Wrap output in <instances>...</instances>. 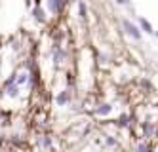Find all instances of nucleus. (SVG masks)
Masks as SVG:
<instances>
[{"instance_id":"nucleus-4","label":"nucleus","mask_w":158,"mask_h":152,"mask_svg":"<svg viewBox=\"0 0 158 152\" xmlns=\"http://www.w3.org/2000/svg\"><path fill=\"white\" fill-rule=\"evenodd\" d=\"M52 57H53V63H55V65H61V63L67 59V51L61 48V46L55 44L53 50H52Z\"/></svg>"},{"instance_id":"nucleus-1","label":"nucleus","mask_w":158,"mask_h":152,"mask_svg":"<svg viewBox=\"0 0 158 152\" xmlns=\"http://www.w3.org/2000/svg\"><path fill=\"white\" fill-rule=\"evenodd\" d=\"M122 27H124L128 36H131L133 40H141V31H139V27L135 25V23H131L130 19H122Z\"/></svg>"},{"instance_id":"nucleus-6","label":"nucleus","mask_w":158,"mask_h":152,"mask_svg":"<svg viewBox=\"0 0 158 152\" xmlns=\"http://www.w3.org/2000/svg\"><path fill=\"white\" fill-rule=\"evenodd\" d=\"M110 110H112V107H110L109 103H101V105H97L95 114H97V116H109V114H110Z\"/></svg>"},{"instance_id":"nucleus-2","label":"nucleus","mask_w":158,"mask_h":152,"mask_svg":"<svg viewBox=\"0 0 158 152\" xmlns=\"http://www.w3.org/2000/svg\"><path fill=\"white\" fill-rule=\"evenodd\" d=\"M31 17L35 19L36 23H46L48 21V15H46V10H44L40 4H35L31 8Z\"/></svg>"},{"instance_id":"nucleus-5","label":"nucleus","mask_w":158,"mask_h":152,"mask_svg":"<svg viewBox=\"0 0 158 152\" xmlns=\"http://www.w3.org/2000/svg\"><path fill=\"white\" fill-rule=\"evenodd\" d=\"M69 103H71V91L69 89H63L55 95V105L57 107H67Z\"/></svg>"},{"instance_id":"nucleus-7","label":"nucleus","mask_w":158,"mask_h":152,"mask_svg":"<svg viewBox=\"0 0 158 152\" xmlns=\"http://www.w3.org/2000/svg\"><path fill=\"white\" fill-rule=\"evenodd\" d=\"M139 27H141V31H145L147 34H152V32H154V31H152V25H151V23L147 21L145 17H139Z\"/></svg>"},{"instance_id":"nucleus-3","label":"nucleus","mask_w":158,"mask_h":152,"mask_svg":"<svg viewBox=\"0 0 158 152\" xmlns=\"http://www.w3.org/2000/svg\"><path fill=\"white\" fill-rule=\"evenodd\" d=\"M69 0H46V8L50 14H61Z\"/></svg>"},{"instance_id":"nucleus-8","label":"nucleus","mask_w":158,"mask_h":152,"mask_svg":"<svg viewBox=\"0 0 158 152\" xmlns=\"http://www.w3.org/2000/svg\"><path fill=\"white\" fill-rule=\"evenodd\" d=\"M78 14H80V19H88V6L84 0H78Z\"/></svg>"},{"instance_id":"nucleus-12","label":"nucleus","mask_w":158,"mask_h":152,"mask_svg":"<svg viewBox=\"0 0 158 152\" xmlns=\"http://www.w3.org/2000/svg\"><path fill=\"white\" fill-rule=\"evenodd\" d=\"M139 152H151L149 146H139Z\"/></svg>"},{"instance_id":"nucleus-14","label":"nucleus","mask_w":158,"mask_h":152,"mask_svg":"<svg viewBox=\"0 0 158 152\" xmlns=\"http://www.w3.org/2000/svg\"><path fill=\"white\" fill-rule=\"evenodd\" d=\"M156 36H158V32H156Z\"/></svg>"},{"instance_id":"nucleus-11","label":"nucleus","mask_w":158,"mask_h":152,"mask_svg":"<svg viewBox=\"0 0 158 152\" xmlns=\"http://www.w3.org/2000/svg\"><path fill=\"white\" fill-rule=\"evenodd\" d=\"M114 2L120 4V6H126V4H128V0H114Z\"/></svg>"},{"instance_id":"nucleus-9","label":"nucleus","mask_w":158,"mask_h":152,"mask_svg":"<svg viewBox=\"0 0 158 152\" xmlns=\"http://www.w3.org/2000/svg\"><path fill=\"white\" fill-rule=\"evenodd\" d=\"M40 145H42L44 148H50V146H52V139H50L48 135H42V139H40Z\"/></svg>"},{"instance_id":"nucleus-10","label":"nucleus","mask_w":158,"mask_h":152,"mask_svg":"<svg viewBox=\"0 0 158 152\" xmlns=\"http://www.w3.org/2000/svg\"><path fill=\"white\" fill-rule=\"evenodd\" d=\"M105 143H107L109 146H114V139H112V137H107V139H105Z\"/></svg>"},{"instance_id":"nucleus-13","label":"nucleus","mask_w":158,"mask_h":152,"mask_svg":"<svg viewBox=\"0 0 158 152\" xmlns=\"http://www.w3.org/2000/svg\"><path fill=\"white\" fill-rule=\"evenodd\" d=\"M31 2H32V0H25V6H31Z\"/></svg>"}]
</instances>
